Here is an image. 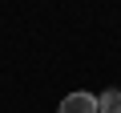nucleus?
<instances>
[{
  "mask_svg": "<svg viewBox=\"0 0 121 113\" xmlns=\"http://www.w3.org/2000/svg\"><path fill=\"white\" fill-rule=\"evenodd\" d=\"M60 113H97V97L93 93H69L60 101Z\"/></svg>",
  "mask_w": 121,
  "mask_h": 113,
  "instance_id": "f257e3e1",
  "label": "nucleus"
},
{
  "mask_svg": "<svg viewBox=\"0 0 121 113\" xmlns=\"http://www.w3.org/2000/svg\"><path fill=\"white\" fill-rule=\"evenodd\" d=\"M97 113H121V89H105L97 97Z\"/></svg>",
  "mask_w": 121,
  "mask_h": 113,
  "instance_id": "f03ea898",
  "label": "nucleus"
}]
</instances>
